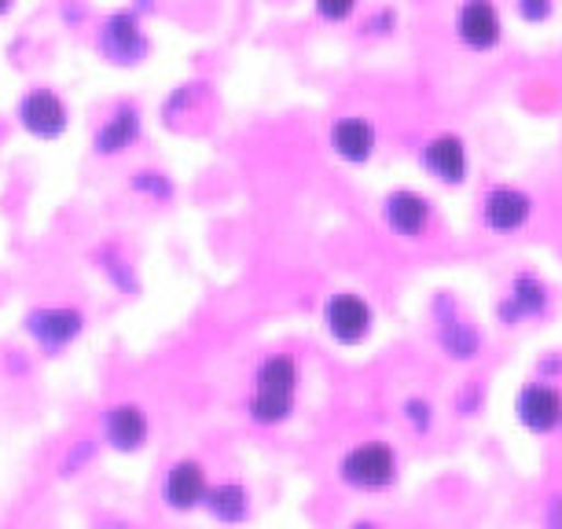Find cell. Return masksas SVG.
<instances>
[{
	"label": "cell",
	"mask_w": 562,
	"mask_h": 529,
	"mask_svg": "<svg viewBox=\"0 0 562 529\" xmlns=\"http://www.w3.org/2000/svg\"><path fill=\"white\" fill-rule=\"evenodd\" d=\"M299 405V361L291 353H269L254 368L247 416L254 427H280Z\"/></svg>",
	"instance_id": "cell-1"
},
{
	"label": "cell",
	"mask_w": 562,
	"mask_h": 529,
	"mask_svg": "<svg viewBox=\"0 0 562 529\" xmlns=\"http://www.w3.org/2000/svg\"><path fill=\"white\" fill-rule=\"evenodd\" d=\"M151 37L144 30V15H136L133 8L111 12L97 30V52L111 67H144L151 59Z\"/></svg>",
	"instance_id": "cell-2"
},
{
	"label": "cell",
	"mask_w": 562,
	"mask_h": 529,
	"mask_svg": "<svg viewBox=\"0 0 562 529\" xmlns=\"http://www.w3.org/2000/svg\"><path fill=\"white\" fill-rule=\"evenodd\" d=\"M85 313L78 305H34L23 316V331L41 357H59L85 335Z\"/></svg>",
	"instance_id": "cell-3"
},
{
	"label": "cell",
	"mask_w": 562,
	"mask_h": 529,
	"mask_svg": "<svg viewBox=\"0 0 562 529\" xmlns=\"http://www.w3.org/2000/svg\"><path fill=\"white\" fill-rule=\"evenodd\" d=\"M15 122L19 130L26 136H34L41 144H52L67 133L70 125V108L67 100L59 97L56 89H45V85H34L19 97V108H15Z\"/></svg>",
	"instance_id": "cell-4"
},
{
	"label": "cell",
	"mask_w": 562,
	"mask_h": 529,
	"mask_svg": "<svg viewBox=\"0 0 562 529\" xmlns=\"http://www.w3.org/2000/svg\"><path fill=\"white\" fill-rule=\"evenodd\" d=\"M338 479H342L349 489H360V493L386 489V485L397 479L394 449L383 446V441H368V446L349 449L342 463H338Z\"/></svg>",
	"instance_id": "cell-5"
},
{
	"label": "cell",
	"mask_w": 562,
	"mask_h": 529,
	"mask_svg": "<svg viewBox=\"0 0 562 529\" xmlns=\"http://www.w3.org/2000/svg\"><path fill=\"white\" fill-rule=\"evenodd\" d=\"M103 446L122 452V457H133V452L147 449V438H151V416L144 412V405L136 401H119V405L103 408Z\"/></svg>",
	"instance_id": "cell-6"
},
{
	"label": "cell",
	"mask_w": 562,
	"mask_h": 529,
	"mask_svg": "<svg viewBox=\"0 0 562 529\" xmlns=\"http://www.w3.org/2000/svg\"><path fill=\"white\" fill-rule=\"evenodd\" d=\"M210 489L206 468L199 460H173L162 474V504L173 515H188L203 507V496Z\"/></svg>",
	"instance_id": "cell-7"
},
{
	"label": "cell",
	"mask_w": 562,
	"mask_h": 529,
	"mask_svg": "<svg viewBox=\"0 0 562 529\" xmlns=\"http://www.w3.org/2000/svg\"><path fill=\"white\" fill-rule=\"evenodd\" d=\"M144 136V114L133 100L114 103V111L103 119V125L92 133V151L100 158H119Z\"/></svg>",
	"instance_id": "cell-8"
},
{
	"label": "cell",
	"mask_w": 562,
	"mask_h": 529,
	"mask_svg": "<svg viewBox=\"0 0 562 529\" xmlns=\"http://www.w3.org/2000/svg\"><path fill=\"white\" fill-rule=\"evenodd\" d=\"M324 324H327V335H331L338 346H357V342H364L371 331V309L357 294H335V299H327L324 305Z\"/></svg>",
	"instance_id": "cell-9"
},
{
	"label": "cell",
	"mask_w": 562,
	"mask_h": 529,
	"mask_svg": "<svg viewBox=\"0 0 562 529\" xmlns=\"http://www.w3.org/2000/svg\"><path fill=\"white\" fill-rule=\"evenodd\" d=\"M460 30L463 45L474 52H490L496 41H501V15H496L493 0H467L460 8Z\"/></svg>",
	"instance_id": "cell-10"
},
{
	"label": "cell",
	"mask_w": 562,
	"mask_h": 529,
	"mask_svg": "<svg viewBox=\"0 0 562 529\" xmlns=\"http://www.w3.org/2000/svg\"><path fill=\"white\" fill-rule=\"evenodd\" d=\"M423 166L430 169L438 181L445 184H460L467 177V151H463V140L452 133L445 136H434V140L423 147Z\"/></svg>",
	"instance_id": "cell-11"
},
{
	"label": "cell",
	"mask_w": 562,
	"mask_h": 529,
	"mask_svg": "<svg viewBox=\"0 0 562 529\" xmlns=\"http://www.w3.org/2000/svg\"><path fill=\"white\" fill-rule=\"evenodd\" d=\"M383 217L386 225L405 239H416L430 221V203L416 192H394L383 203Z\"/></svg>",
	"instance_id": "cell-12"
},
{
	"label": "cell",
	"mask_w": 562,
	"mask_h": 529,
	"mask_svg": "<svg viewBox=\"0 0 562 529\" xmlns=\"http://www.w3.org/2000/svg\"><path fill=\"white\" fill-rule=\"evenodd\" d=\"M331 147L338 151V158L360 166L375 155V130L364 119H338L331 125Z\"/></svg>",
	"instance_id": "cell-13"
},
{
	"label": "cell",
	"mask_w": 562,
	"mask_h": 529,
	"mask_svg": "<svg viewBox=\"0 0 562 529\" xmlns=\"http://www.w3.org/2000/svg\"><path fill=\"white\" fill-rule=\"evenodd\" d=\"M203 507H206L210 518H217V522H228V526L247 522L250 493H247V485H239V482H217V485H210V489H206Z\"/></svg>",
	"instance_id": "cell-14"
},
{
	"label": "cell",
	"mask_w": 562,
	"mask_h": 529,
	"mask_svg": "<svg viewBox=\"0 0 562 529\" xmlns=\"http://www.w3.org/2000/svg\"><path fill=\"white\" fill-rule=\"evenodd\" d=\"M92 261H97V269L111 280V288L119 294H125V299H136V294H140V277H136L130 254H125L114 239L92 250Z\"/></svg>",
	"instance_id": "cell-15"
},
{
	"label": "cell",
	"mask_w": 562,
	"mask_h": 529,
	"mask_svg": "<svg viewBox=\"0 0 562 529\" xmlns=\"http://www.w3.org/2000/svg\"><path fill=\"white\" fill-rule=\"evenodd\" d=\"M529 217V199L515 188H496V192L485 199V225L496 232H515L522 228Z\"/></svg>",
	"instance_id": "cell-16"
},
{
	"label": "cell",
	"mask_w": 562,
	"mask_h": 529,
	"mask_svg": "<svg viewBox=\"0 0 562 529\" xmlns=\"http://www.w3.org/2000/svg\"><path fill=\"white\" fill-rule=\"evenodd\" d=\"M518 416L529 430H551L562 419V397L551 386H529L518 401Z\"/></svg>",
	"instance_id": "cell-17"
},
{
	"label": "cell",
	"mask_w": 562,
	"mask_h": 529,
	"mask_svg": "<svg viewBox=\"0 0 562 529\" xmlns=\"http://www.w3.org/2000/svg\"><path fill=\"white\" fill-rule=\"evenodd\" d=\"M130 192L147 199V203H155V206H169L177 199V184H173V177L162 173V169H136L130 177Z\"/></svg>",
	"instance_id": "cell-18"
},
{
	"label": "cell",
	"mask_w": 562,
	"mask_h": 529,
	"mask_svg": "<svg viewBox=\"0 0 562 529\" xmlns=\"http://www.w3.org/2000/svg\"><path fill=\"white\" fill-rule=\"evenodd\" d=\"M210 100V89H206V81H184V85H177L173 89V97L166 100V122H173L177 114H195L199 111V103H206Z\"/></svg>",
	"instance_id": "cell-19"
},
{
	"label": "cell",
	"mask_w": 562,
	"mask_h": 529,
	"mask_svg": "<svg viewBox=\"0 0 562 529\" xmlns=\"http://www.w3.org/2000/svg\"><path fill=\"white\" fill-rule=\"evenodd\" d=\"M97 452H100V438H92V434H85V438L70 441L67 457H63V463H59V479H78L85 468H92Z\"/></svg>",
	"instance_id": "cell-20"
},
{
	"label": "cell",
	"mask_w": 562,
	"mask_h": 529,
	"mask_svg": "<svg viewBox=\"0 0 562 529\" xmlns=\"http://www.w3.org/2000/svg\"><path fill=\"white\" fill-rule=\"evenodd\" d=\"M357 12V0H316V15L324 23H346Z\"/></svg>",
	"instance_id": "cell-21"
},
{
	"label": "cell",
	"mask_w": 562,
	"mask_h": 529,
	"mask_svg": "<svg viewBox=\"0 0 562 529\" xmlns=\"http://www.w3.org/2000/svg\"><path fill=\"white\" fill-rule=\"evenodd\" d=\"M405 412H408V419H412V427H416V430L430 427V405H427V401H408Z\"/></svg>",
	"instance_id": "cell-22"
},
{
	"label": "cell",
	"mask_w": 562,
	"mask_h": 529,
	"mask_svg": "<svg viewBox=\"0 0 562 529\" xmlns=\"http://www.w3.org/2000/svg\"><path fill=\"white\" fill-rule=\"evenodd\" d=\"M551 12V0H522V15L529 23H540V19H548Z\"/></svg>",
	"instance_id": "cell-23"
},
{
	"label": "cell",
	"mask_w": 562,
	"mask_h": 529,
	"mask_svg": "<svg viewBox=\"0 0 562 529\" xmlns=\"http://www.w3.org/2000/svg\"><path fill=\"white\" fill-rule=\"evenodd\" d=\"M63 19H67L70 26H81L85 23V4H81V0H67V4H63Z\"/></svg>",
	"instance_id": "cell-24"
},
{
	"label": "cell",
	"mask_w": 562,
	"mask_h": 529,
	"mask_svg": "<svg viewBox=\"0 0 562 529\" xmlns=\"http://www.w3.org/2000/svg\"><path fill=\"white\" fill-rule=\"evenodd\" d=\"M130 8H133L136 15H151L155 12V0H133Z\"/></svg>",
	"instance_id": "cell-25"
},
{
	"label": "cell",
	"mask_w": 562,
	"mask_h": 529,
	"mask_svg": "<svg viewBox=\"0 0 562 529\" xmlns=\"http://www.w3.org/2000/svg\"><path fill=\"white\" fill-rule=\"evenodd\" d=\"M15 8V0H0V15H8Z\"/></svg>",
	"instance_id": "cell-26"
}]
</instances>
